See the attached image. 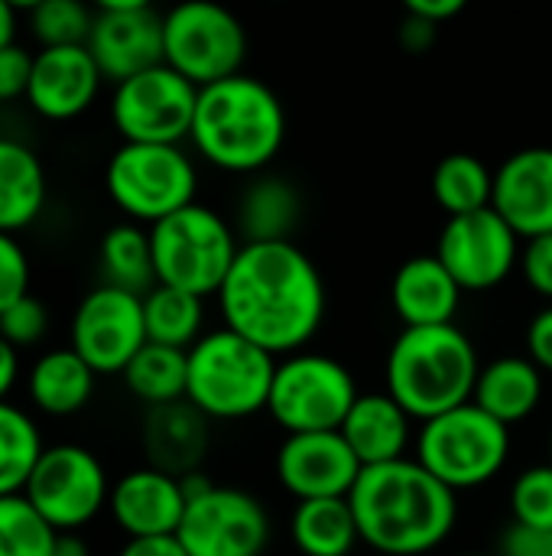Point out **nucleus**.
Wrapping results in <instances>:
<instances>
[{
    "label": "nucleus",
    "mask_w": 552,
    "mask_h": 556,
    "mask_svg": "<svg viewBox=\"0 0 552 556\" xmlns=\"http://www.w3.org/2000/svg\"><path fill=\"white\" fill-rule=\"evenodd\" d=\"M218 306L224 329L270 355H296L325 319V283L316 261L293 241L241 244Z\"/></svg>",
    "instance_id": "obj_1"
},
{
    "label": "nucleus",
    "mask_w": 552,
    "mask_h": 556,
    "mask_svg": "<svg viewBox=\"0 0 552 556\" xmlns=\"http://www.w3.org/2000/svg\"><path fill=\"white\" fill-rule=\"evenodd\" d=\"M361 541L384 556L436 551L459 521V498L416 459L368 466L348 495Z\"/></svg>",
    "instance_id": "obj_2"
},
{
    "label": "nucleus",
    "mask_w": 552,
    "mask_h": 556,
    "mask_svg": "<svg viewBox=\"0 0 552 556\" xmlns=\"http://www.w3.org/2000/svg\"><path fill=\"white\" fill-rule=\"evenodd\" d=\"M189 140L224 173H264L286 140V111L270 85L241 72L198 88Z\"/></svg>",
    "instance_id": "obj_3"
},
{
    "label": "nucleus",
    "mask_w": 552,
    "mask_h": 556,
    "mask_svg": "<svg viewBox=\"0 0 552 556\" xmlns=\"http://www.w3.org/2000/svg\"><path fill=\"white\" fill-rule=\"evenodd\" d=\"M478 375V352L455 323L403 329L387 355V394L420 424L468 404Z\"/></svg>",
    "instance_id": "obj_4"
},
{
    "label": "nucleus",
    "mask_w": 552,
    "mask_h": 556,
    "mask_svg": "<svg viewBox=\"0 0 552 556\" xmlns=\"http://www.w3.org/2000/svg\"><path fill=\"white\" fill-rule=\"evenodd\" d=\"M277 362L231 329L205 332L189 349L185 401L208 420H241L267 410Z\"/></svg>",
    "instance_id": "obj_5"
},
{
    "label": "nucleus",
    "mask_w": 552,
    "mask_h": 556,
    "mask_svg": "<svg viewBox=\"0 0 552 556\" xmlns=\"http://www.w3.org/2000/svg\"><path fill=\"white\" fill-rule=\"evenodd\" d=\"M150 248L156 283L185 290L202 300L221 290L241 251L234 228L215 208L198 202L156 222L150 228Z\"/></svg>",
    "instance_id": "obj_6"
},
{
    "label": "nucleus",
    "mask_w": 552,
    "mask_h": 556,
    "mask_svg": "<svg viewBox=\"0 0 552 556\" xmlns=\"http://www.w3.org/2000/svg\"><path fill=\"white\" fill-rule=\"evenodd\" d=\"M111 202L137 225H156L195 202L198 173L182 147L120 143L104 169Z\"/></svg>",
    "instance_id": "obj_7"
},
{
    "label": "nucleus",
    "mask_w": 552,
    "mask_h": 556,
    "mask_svg": "<svg viewBox=\"0 0 552 556\" xmlns=\"http://www.w3.org/2000/svg\"><path fill=\"white\" fill-rule=\"evenodd\" d=\"M511 456V430L478 404H462L420 427L416 463L452 492L491 482Z\"/></svg>",
    "instance_id": "obj_8"
},
{
    "label": "nucleus",
    "mask_w": 552,
    "mask_h": 556,
    "mask_svg": "<svg viewBox=\"0 0 552 556\" xmlns=\"http://www.w3.org/2000/svg\"><path fill=\"white\" fill-rule=\"evenodd\" d=\"M355 401V378L338 358L296 352L277 365L267 414L286 430V437L338 433Z\"/></svg>",
    "instance_id": "obj_9"
},
{
    "label": "nucleus",
    "mask_w": 552,
    "mask_h": 556,
    "mask_svg": "<svg viewBox=\"0 0 552 556\" xmlns=\"http://www.w3.org/2000/svg\"><path fill=\"white\" fill-rule=\"evenodd\" d=\"M244 59L247 33L228 7L189 0L163 16V62L195 88L241 75Z\"/></svg>",
    "instance_id": "obj_10"
},
{
    "label": "nucleus",
    "mask_w": 552,
    "mask_h": 556,
    "mask_svg": "<svg viewBox=\"0 0 552 556\" xmlns=\"http://www.w3.org/2000/svg\"><path fill=\"white\" fill-rule=\"evenodd\" d=\"M23 495L59 534H78L107 508L111 482L91 450L55 443L39 456Z\"/></svg>",
    "instance_id": "obj_11"
},
{
    "label": "nucleus",
    "mask_w": 552,
    "mask_h": 556,
    "mask_svg": "<svg viewBox=\"0 0 552 556\" xmlns=\"http://www.w3.org/2000/svg\"><path fill=\"white\" fill-rule=\"evenodd\" d=\"M195 104L198 88L163 62L114 85L111 124L124 137V143L182 147V140H189L192 134Z\"/></svg>",
    "instance_id": "obj_12"
},
{
    "label": "nucleus",
    "mask_w": 552,
    "mask_h": 556,
    "mask_svg": "<svg viewBox=\"0 0 552 556\" xmlns=\"http://www.w3.org/2000/svg\"><path fill=\"white\" fill-rule=\"evenodd\" d=\"M176 541L189 556H260L270 544V515L251 492L211 485L185 505Z\"/></svg>",
    "instance_id": "obj_13"
},
{
    "label": "nucleus",
    "mask_w": 552,
    "mask_h": 556,
    "mask_svg": "<svg viewBox=\"0 0 552 556\" xmlns=\"http://www.w3.org/2000/svg\"><path fill=\"white\" fill-rule=\"evenodd\" d=\"M143 345H146L143 296L107 283L81 296L72 316L68 349L94 375H124V368L133 362V355Z\"/></svg>",
    "instance_id": "obj_14"
},
{
    "label": "nucleus",
    "mask_w": 552,
    "mask_h": 556,
    "mask_svg": "<svg viewBox=\"0 0 552 556\" xmlns=\"http://www.w3.org/2000/svg\"><path fill=\"white\" fill-rule=\"evenodd\" d=\"M436 257L455 277L462 293H485L504 283L521 264V235L495 208H482L442 225Z\"/></svg>",
    "instance_id": "obj_15"
},
{
    "label": "nucleus",
    "mask_w": 552,
    "mask_h": 556,
    "mask_svg": "<svg viewBox=\"0 0 552 556\" xmlns=\"http://www.w3.org/2000/svg\"><path fill=\"white\" fill-rule=\"evenodd\" d=\"M88 52L104 81H127L163 65V16L143 0H104L94 10Z\"/></svg>",
    "instance_id": "obj_16"
},
{
    "label": "nucleus",
    "mask_w": 552,
    "mask_h": 556,
    "mask_svg": "<svg viewBox=\"0 0 552 556\" xmlns=\"http://www.w3.org/2000/svg\"><path fill=\"white\" fill-rule=\"evenodd\" d=\"M364 466L342 433L286 437L277 453V479L296 502L348 498Z\"/></svg>",
    "instance_id": "obj_17"
},
{
    "label": "nucleus",
    "mask_w": 552,
    "mask_h": 556,
    "mask_svg": "<svg viewBox=\"0 0 552 556\" xmlns=\"http://www.w3.org/2000/svg\"><path fill=\"white\" fill-rule=\"evenodd\" d=\"M104 85L88 46L39 49L33 55V75L26 88V104L46 121L81 117Z\"/></svg>",
    "instance_id": "obj_18"
},
{
    "label": "nucleus",
    "mask_w": 552,
    "mask_h": 556,
    "mask_svg": "<svg viewBox=\"0 0 552 556\" xmlns=\"http://www.w3.org/2000/svg\"><path fill=\"white\" fill-rule=\"evenodd\" d=\"M491 208L524 241L552 235V147L517 150L498 166Z\"/></svg>",
    "instance_id": "obj_19"
},
{
    "label": "nucleus",
    "mask_w": 552,
    "mask_h": 556,
    "mask_svg": "<svg viewBox=\"0 0 552 556\" xmlns=\"http://www.w3.org/2000/svg\"><path fill=\"white\" fill-rule=\"evenodd\" d=\"M182 482L159 469H133L111 485L107 511L127 541L143 538H176L185 515Z\"/></svg>",
    "instance_id": "obj_20"
},
{
    "label": "nucleus",
    "mask_w": 552,
    "mask_h": 556,
    "mask_svg": "<svg viewBox=\"0 0 552 556\" xmlns=\"http://www.w3.org/2000/svg\"><path fill=\"white\" fill-rule=\"evenodd\" d=\"M143 453L150 469L185 479L202 469L208 453V417L189 401L150 407L143 420Z\"/></svg>",
    "instance_id": "obj_21"
},
{
    "label": "nucleus",
    "mask_w": 552,
    "mask_h": 556,
    "mask_svg": "<svg viewBox=\"0 0 552 556\" xmlns=\"http://www.w3.org/2000/svg\"><path fill=\"white\" fill-rule=\"evenodd\" d=\"M390 300L397 316L403 319V329L449 326L455 323L462 287L436 254H420L397 267L390 283Z\"/></svg>",
    "instance_id": "obj_22"
},
{
    "label": "nucleus",
    "mask_w": 552,
    "mask_h": 556,
    "mask_svg": "<svg viewBox=\"0 0 552 556\" xmlns=\"http://www.w3.org/2000/svg\"><path fill=\"white\" fill-rule=\"evenodd\" d=\"M410 420L413 417L387 391L358 394V401L338 433L345 437V443L351 446L358 463L368 469V466L407 459Z\"/></svg>",
    "instance_id": "obj_23"
},
{
    "label": "nucleus",
    "mask_w": 552,
    "mask_h": 556,
    "mask_svg": "<svg viewBox=\"0 0 552 556\" xmlns=\"http://www.w3.org/2000/svg\"><path fill=\"white\" fill-rule=\"evenodd\" d=\"M543 401V371L524 355H504L482 365L472 404H478L488 417L504 424L508 430L527 420Z\"/></svg>",
    "instance_id": "obj_24"
},
{
    "label": "nucleus",
    "mask_w": 552,
    "mask_h": 556,
    "mask_svg": "<svg viewBox=\"0 0 552 556\" xmlns=\"http://www.w3.org/2000/svg\"><path fill=\"white\" fill-rule=\"evenodd\" d=\"M42 160L20 140L0 137V235L29 228L46 208Z\"/></svg>",
    "instance_id": "obj_25"
},
{
    "label": "nucleus",
    "mask_w": 552,
    "mask_h": 556,
    "mask_svg": "<svg viewBox=\"0 0 552 556\" xmlns=\"http://www.w3.org/2000/svg\"><path fill=\"white\" fill-rule=\"evenodd\" d=\"M303 215L299 189L283 176H257L238 202V231L244 244L293 241Z\"/></svg>",
    "instance_id": "obj_26"
},
{
    "label": "nucleus",
    "mask_w": 552,
    "mask_h": 556,
    "mask_svg": "<svg viewBox=\"0 0 552 556\" xmlns=\"http://www.w3.org/2000/svg\"><path fill=\"white\" fill-rule=\"evenodd\" d=\"M94 378L98 375L72 349H52L33 362L26 378V394L39 414L72 417L91 401Z\"/></svg>",
    "instance_id": "obj_27"
},
{
    "label": "nucleus",
    "mask_w": 552,
    "mask_h": 556,
    "mask_svg": "<svg viewBox=\"0 0 552 556\" xmlns=\"http://www.w3.org/2000/svg\"><path fill=\"white\" fill-rule=\"evenodd\" d=\"M290 531L303 556H348L361 541L348 498L296 502Z\"/></svg>",
    "instance_id": "obj_28"
},
{
    "label": "nucleus",
    "mask_w": 552,
    "mask_h": 556,
    "mask_svg": "<svg viewBox=\"0 0 552 556\" xmlns=\"http://www.w3.org/2000/svg\"><path fill=\"white\" fill-rule=\"evenodd\" d=\"M101 270L104 283L146 296L156 283V264L150 248V228L137 222H120L101 238Z\"/></svg>",
    "instance_id": "obj_29"
},
{
    "label": "nucleus",
    "mask_w": 552,
    "mask_h": 556,
    "mask_svg": "<svg viewBox=\"0 0 552 556\" xmlns=\"http://www.w3.org/2000/svg\"><path fill=\"white\" fill-rule=\"evenodd\" d=\"M124 384L137 401L150 407L179 404L185 401L189 384V352L146 342L124 368Z\"/></svg>",
    "instance_id": "obj_30"
},
{
    "label": "nucleus",
    "mask_w": 552,
    "mask_h": 556,
    "mask_svg": "<svg viewBox=\"0 0 552 556\" xmlns=\"http://www.w3.org/2000/svg\"><path fill=\"white\" fill-rule=\"evenodd\" d=\"M433 199L449 218L491 208L495 173L475 153H449L433 169Z\"/></svg>",
    "instance_id": "obj_31"
},
{
    "label": "nucleus",
    "mask_w": 552,
    "mask_h": 556,
    "mask_svg": "<svg viewBox=\"0 0 552 556\" xmlns=\"http://www.w3.org/2000/svg\"><path fill=\"white\" fill-rule=\"evenodd\" d=\"M143 323H146V342L189 352L202 339V323H205L202 296L172 287H153L143 296Z\"/></svg>",
    "instance_id": "obj_32"
},
{
    "label": "nucleus",
    "mask_w": 552,
    "mask_h": 556,
    "mask_svg": "<svg viewBox=\"0 0 552 556\" xmlns=\"http://www.w3.org/2000/svg\"><path fill=\"white\" fill-rule=\"evenodd\" d=\"M46 453L36 420L10 401H0V498L20 495Z\"/></svg>",
    "instance_id": "obj_33"
},
{
    "label": "nucleus",
    "mask_w": 552,
    "mask_h": 556,
    "mask_svg": "<svg viewBox=\"0 0 552 556\" xmlns=\"http://www.w3.org/2000/svg\"><path fill=\"white\" fill-rule=\"evenodd\" d=\"M59 531L26 502V495L0 498V556H52Z\"/></svg>",
    "instance_id": "obj_34"
},
{
    "label": "nucleus",
    "mask_w": 552,
    "mask_h": 556,
    "mask_svg": "<svg viewBox=\"0 0 552 556\" xmlns=\"http://www.w3.org/2000/svg\"><path fill=\"white\" fill-rule=\"evenodd\" d=\"M29 33L42 49L85 46L91 36L94 13L78 0H39L26 10Z\"/></svg>",
    "instance_id": "obj_35"
},
{
    "label": "nucleus",
    "mask_w": 552,
    "mask_h": 556,
    "mask_svg": "<svg viewBox=\"0 0 552 556\" xmlns=\"http://www.w3.org/2000/svg\"><path fill=\"white\" fill-rule=\"evenodd\" d=\"M511 515L517 525L552 531V463L530 466L514 479Z\"/></svg>",
    "instance_id": "obj_36"
},
{
    "label": "nucleus",
    "mask_w": 552,
    "mask_h": 556,
    "mask_svg": "<svg viewBox=\"0 0 552 556\" xmlns=\"http://www.w3.org/2000/svg\"><path fill=\"white\" fill-rule=\"evenodd\" d=\"M49 329V313L36 296H23L7 313H0V339H7L13 349L36 345Z\"/></svg>",
    "instance_id": "obj_37"
},
{
    "label": "nucleus",
    "mask_w": 552,
    "mask_h": 556,
    "mask_svg": "<svg viewBox=\"0 0 552 556\" xmlns=\"http://www.w3.org/2000/svg\"><path fill=\"white\" fill-rule=\"evenodd\" d=\"M29 296V257L16 235H0V313Z\"/></svg>",
    "instance_id": "obj_38"
},
{
    "label": "nucleus",
    "mask_w": 552,
    "mask_h": 556,
    "mask_svg": "<svg viewBox=\"0 0 552 556\" xmlns=\"http://www.w3.org/2000/svg\"><path fill=\"white\" fill-rule=\"evenodd\" d=\"M29 75H33V55L20 42L0 49V104L26 98Z\"/></svg>",
    "instance_id": "obj_39"
},
{
    "label": "nucleus",
    "mask_w": 552,
    "mask_h": 556,
    "mask_svg": "<svg viewBox=\"0 0 552 556\" xmlns=\"http://www.w3.org/2000/svg\"><path fill=\"white\" fill-rule=\"evenodd\" d=\"M521 267L534 293L552 303V235L530 238L521 251Z\"/></svg>",
    "instance_id": "obj_40"
},
{
    "label": "nucleus",
    "mask_w": 552,
    "mask_h": 556,
    "mask_svg": "<svg viewBox=\"0 0 552 556\" xmlns=\"http://www.w3.org/2000/svg\"><path fill=\"white\" fill-rule=\"evenodd\" d=\"M495 556H552V531L511 521L501 534V547Z\"/></svg>",
    "instance_id": "obj_41"
},
{
    "label": "nucleus",
    "mask_w": 552,
    "mask_h": 556,
    "mask_svg": "<svg viewBox=\"0 0 552 556\" xmlns=\"http://www.w3.org/2000/svg\"><path fill=\"white\" fill-rule=\"evenodd\" d=\"M527 358L552 375V306L540 309L527 326Z\"/></svg>",
    "instance_id": "obj_42"
},
{
    "label": "nucleus",
    "mask_w": 552,
    "mask_h": 556,
    "mask_svg": "<svg viewBox=\"0 0 552 556\" xmlns=\"http://www.w3.org/2000/svg\"><path fill=\"white\" fill-rule=\"evenodd\" d=\"M465 10V0H407V13L433 23V26H442L449 23L452 16H459Z\"/></svg>",
    "instance_id": "obj_43"
},
{
    "label": "nucleus",
    "mask_w": 552,
    "mask_h": 556,
    "mask_svg": "<svg viewBox=\"0 0 552 556\" xmlns=\"http://www.w3.org/2000/svg\"><path fill=\"white\" fill-rule=\"evenodd\" d=\"M436 33H439V26H433V23L407 13V20L400 26V42H403L407 52H426L436 42Z\"/></svg>",
    "instance_id": "obj_44"
},
{
    "label": "nucleus",
    "mask_w": 552,
    "mask_h": 556,
    "mask_svg": "<svg viewBox=\"0 0 552 556\" xmlns=\"http://www.w3.org/2000/svg\"><path fill=\"white\" fill-rule=\"evenodd\" d=\"M117 556H189L176 538H143V541H127Z\"/></svg>",
    "instance_id": "obj_45"
},
{
    "label": "nucleus",
    "mask_w": 552,
    "mask_h": 556,
    "mask_svg": "<svg viewBox=\"0 0 552 556\" xmlns=\"http://www.w3.org/2000/svg\"><path fill=\"white\" fill-rule=\"evenodd\" d=\"M16 378H20V355L7 339H0V401H7Z\"/></svg>",
    "instance_id": "obj_46"
},
{
    "label": "nucleus",
    "mask_w": 552,
    "mask_h": 556,
    "mask_svg": "<svg viewBox=\"0 0 552 556\" xmlns=\"http://www.w3.org/2000/svg\"><path fill=\"white\" fill-rule=\"evenodd\" d=\"M52 556H91V551L81 534H59Z\"/></svg>",
    "instance_id": "obj_47"
},
{
    "label": "nucleus",
    "mask_w": 552,
    "mask_h": 556,
    "mask_svg": "<svg viewBox=\"0 0 552 556\" xmlns=\"http://www.w3.org/2000/svg\"><path fill=\"white\" fill-rule=\"evenodd\" d=\"M13 42H16V10L7 0H0V49Z\"/></svg>",
    "instance_id": "obj_48"
},
{
    "label": "nucleus",
    "mask_w": 552,
    "mask_h": 556,
    "mask_svg": "<svg viewBox=\"0 0 552 556\" xmlns=\"http://www.w3.org/2000/svg\"><path fill=\"white\" fill-rule=\"evenodd\" d=\"M550 463H552V433H550Z\"/></svg>",
    "instance_id": "obj_49"
},
{
    "label": "nucleus",
    "mask_w": 552,
    "mask_h": 556,
    "mask_svg": "<svg viewBox=\"0 0 552 556\" xmlns=\"http://www.w3.org/2000/svg\"><path fill=\"white\" fill-rule=\"evenodd\" d=\"M468 556H495V554H468Z\"/></svg>",
    "instance_id": "obj_50"
}]
</instances>
